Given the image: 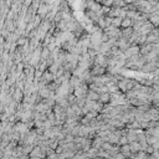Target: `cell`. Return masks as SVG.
<instances>
[{"label":"cell","mask_w":159,"mask_h":159,"mask_svg":"<svg viewBox=\"0 0 159 159\" xmlns=\"http://www.w3.org/2000/svg\"><path fill=\"white\" fill-rule=\"evenodd\" d=\"M133 34H134L133 27H128V29L122 30V37H123V39H126V40H129V39L133 36Z\"/></svg>","instance_id":"obj_1"},{"label":"cell","mask_w":159,"mask_h":159,"mask_svg":"<svg viewBox=\"0 0 159 159\" xmlns=\"http://www.w3.org/2000/svg\"><path fill=\"white\" fill-rule=\"evenodd\" d=\"M129 147H131V152H133V153H139L142 150L139 142H132V143H129Z\"/></svg>","instance_id":"obj_2"},{"label":"cell","mask_w":159,"mask_h":159,"mask_svg":"<svg viewBox=\"0 0 159 159\" xmlns=\"http://www.w3.org/2000/svg\"><path fill=\"white\" fill-rule=\"evenodd\" d=\"M23 96H24V92H23L20 88H16L15 92H14V95H13V100H14L15 102H19V101H21Z\"/></svg>","instance_id":"obj_3"},{"label":"cell","mask_w":159,"mask_h":159,"mask_svg":"<svg viewBox=\"0 0 159 159\" xmlns=\"http://www.w3.org/2000/svg\"><path fill=\"white\" fill-rule=\"evenodd\" d=\"M121 153H122L126 158H131V147H129V144L122 145V147H121Z\"/></svg>","instance_id":"obj_4"},{"label":"cell","mask_w":159,"mask_h":159,"mask_svg":"<svg viewBox=\"0 0 159 159\" xmlns=\"http://www.w3.org/2000/svg\"><path fill=\"white\" fill-rule=\"evenodd\" d=\"M87 100L97 102V101L100 100V93H97V92H93V91H88V93H87Z\"/></svg>","instance_id":"obj_5"},{"label":"cell","mask_w":159,"mask_h":159,"mask_svg":"<svg viewBox=\"0 0 159 159\" xmlns=\"http://www.w3.org/2000/svg\"><path fill=\"white\" fill-rule=\"evenodd\" d=\"M100 102L101 103H108V102H111V93H108V92L101 93L100 95Z\"/></svg>","instance_id":"obj_6"},{"label":"cell","mask_w":159,"mask_h":159,"mask_svg":"<svg viewBox=\"0 0 159 159\" xmlns=\"http://www.w3.org/2000/svg\"><path fill=\"white\" fill-rule=\"evenodd\" d=\"M132 24H133V20L132 19H129V18H124L123 20H122V27L123 29H128V27H132Z\"/></svg>","instance_id":"obj_7"},{"label":"cell","mask_w":159,"mask_h":159,"mask_svg":"<svg viewBox=\"0 0 159 159\" xmlns=\"http://www.w3.org/2000/svg\"><path fill=\"white\" fill-rule=\"evenodd\" d=\"M122 18H113L112 19V26L113 27H116V29H118L121 25H122Z\"/></svg>","instance_id":"obj_8"},{"label":"cell","mask_w":159,"mask_h":159,"mask_svg":"<svg viewBox=\"0 0 159 159\" xmlns=\"http://www.w3.org/2000/svg\"><path fill=\"white\" fill-rule=\"evenodd\" d=\"M137 159H148V154L143 150H140L138 154H137Z\"/></svg>","instance_id":"obj_9"},{"label":"cell","mask_w":159,"mask_h":159,"mask_svg":"<svg viewBox=\"0 0 159 159\" xmlns=\"http://www.w3.org/2000/svg\"><path fill=\"white\" fill-rule=\"evenodd\" d=\"M113 158H114V159H127V158H126V157H124V155L121 153V152H119V153H118L116 157H113Z\"/></svg>","instance_id":"obj_10"},{"label":"cell","mask_w":159,"mask_h":159,"mask_svg":"<svg viewBox=\"0 0 159 159\" xmlns=\"http://www.w3.org/2000/svg\"><path fill=\"white\" fill-rule=\"evenodd\" d=\"M102 5L107 8V6H111V5H113V1H111V0H109V1H103V3H102Z\"/></svg>","instance_id":"obj_11"},{"label":"cell","mask_w":159,"mask_h":159,"mask_svg":"<svg viewBox=\"0 0 159 159\" xmlns=\"http://www.w3.org/2000/svg\"><path fill=\"white\" fill-rule=\"evenodd\" d=\"M153 91H154V92H159V83L153 85Z\"/></svg>","instance_id":"obj_12"},{"label":"cell","mask_w":159,"mask_h":159,"mask_svg":"<svg viewBox=\"0 0 159 159\" xmlns=\"http://www.w3.org/2000/svg\"><path fill=\"white\" fill-rule=\"evenodd\" d=\"M95 159H105V158H101V157H96Z\"/></svg>","instance_id":"obj_13"}]
</instances>
